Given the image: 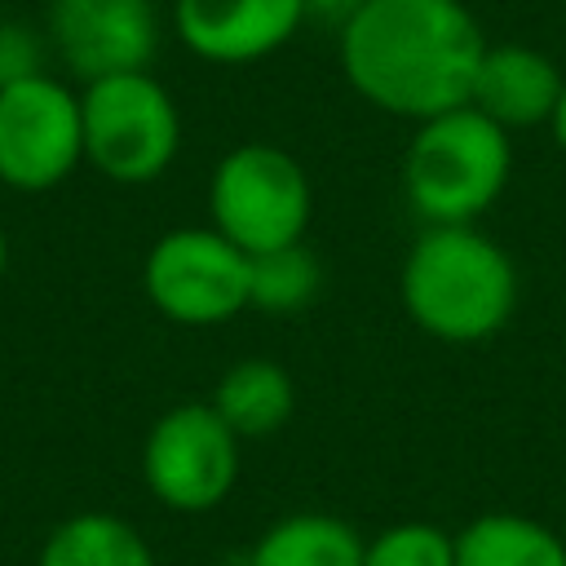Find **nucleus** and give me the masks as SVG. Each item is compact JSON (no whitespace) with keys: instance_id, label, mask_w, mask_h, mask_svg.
I'll return each mask as SVG.
<instances>
[{"instance_id":"nucleus-18","label":"nucleus","mask_w":566,"mask_h":566,"mask_svg":"<svg viewBox=\"0 0 566 566\" xmlns=\"http://www.w3.org/2000/svg\"><path fill=\"white\" fill-rule=\"evenodd\" d=\"M44 75V40L27 22H0V88Z\"/></svg>"},{"instance_id":"nucleus-21","label":"nucleus","mask_w":566,"mask_h":566,"mask_svg":"<svg viewBox=\"0 0 566 566\" xmlns=\"http://www.w3.org/2000/svg\"><path fill=\"white\" fill-rule=\"evenodd\" d=\"M4 265H9V239H4V230H0V279H4Z\"/></svg>"},{"instance_id":"nucleus-12","label":"nucleus","mask_w":566,"mask_h":566,"mask_svg":"<svg viewBox=\"0 0 566 566\" xmlns=\"http://www.w3.org/2000/svg\"><path fill=\"white\" fill-rule=\"evenodd\" d=\"M212 411L234 429L239 442L279 433L296 411V385L292 371L274 358H239L221 371L212 389Z\"/></svg>"},{"instance_id":"nucleus-3","label":"nucleus","mask_w":566,"mask_h":566,"mask_svg":"<svg viewBox=\"0 0 566 566\" xmlns=\"http://www.w3.org/2000/svg\"><path fill=\"white\" fill-rule=\"evenodd\" d=\"M513 133L469 102L420 119L402 150V195L424 226H478L513 177Z\"/></svg>"},{"instance_id":"nucleus-7","label":"nucleus","mask_w":566,"mask_h":566,"mask_svg":"<svg viewBox=\"0 0 566 566\" xmlns=\"http://www.w3.org/2000/svg\"><path fill=\"white\" fill-rule=\"evenodd\" d=\"M142 478L172 513H208L239 482V438L212 402L168 407L142 442Z\"/></svg>"},{"instance_id":"nucleus-6","label":"nucleus","mask_w":566,"mask_h":566,"mask_svg":"<svg viewBox=\"0 0 566 566\" xmlns=\"http://www.w3.org/2000/svg\"><path fill=\"white\" fill-rule=\"evenodd\" d=\"M248 252L212 226H181L150 243L142 287L177 327H217L248 310Z\"/></svg>"},{"instance_id":"nucleus-11","label":"nucleus","mask_w":566,"mask_h":566,"mask_svg":"<svg viewBox=\"0 0 566 566\" xmlns=\"http://www.w3.org/2000/svg\"><path fill=\"white\" fill-rule=\"evenodd\" d=\"M562 84L566 75L544 49L522 44V40H500V44L486 40L473 84H469V106L482 111L504 133L544 128L557 106Z\"/></svg>"},{"instance_id":"nucleus-1","label":"nucleus","mask_w":566,"mask_h":566,"mask_svg":"<svg viewBox=\"0 0 566 566\" xmlns=\"http://www.w3.org/2000/svg\"><path fill=\"white\" fill-rule=\"evenodd\" d=\"M486 35L464 0H363L336 27L345 84L398 119H433L469 102Z\"/></svg>"},{"instance_id":"nucleus-4","label":"nucleus","mask_w":566,"mask_h":566,"mask_svg":"<svg viewBox=\"0 0 566 566\" xmlns=\"http://www.w3.org/2000/svg\"><path fill=\"white\" fill-rule=\"evenodd\" d=\"M314 190L296 155L274 142L230 146L208 177V226L248 256L301 243L310 230Z\"/></svg>"},{"instance_id":"nucleus-8","label":"nucleus","mask_w":566,"mask_h":566,"mask_svg":"<svg viewBox=\"0 0 566 566\" xmlns=\"http://www.w3.org/2000/svg\"><path fill=\"white\" fill-rule=\"evenodd\" d=\"M84 164L80 93L62 80L31 75L0 88V181L27 195L62 186Z\"/></svg>"},{"instance_id":"nucleus-5","label":"nucleus","mask_w":566,"mask_h":566,"mask_svg":"<svg viewBox=\"0 0 566 566\" xmlns=\"http://www.w3.org/2000/svg\"><path fill=\"white\" fill-rule=\"evenodd\" d=\"M80 119L84 164L119 186H146L164 177L181 150V111L150 71H124L84 84Z\"/></svg>"},{"instance_id":"nucleus-19","label":"nucleus","mask_w":566,"mask_h":566,"mask_svg":"<svg viewBox=\"0 0 566 566\" xmlns=\"http://www.w3.org/2000/svg\"><path fill=\"white\" fill-rule=\"evenodd\" d=\"M358 4H363V0H305V9H310V18L318 13V18H332L336 27H340V22H345V18H349V13L358 9Z\"/></svg>"},{"instance_id":"nucleus-2","label":"nucleus","mask_w":566,"mask_h":566,"mask_svg":"<svg viewBox=\"0 0 566 566\" xmlns=\"http://www.w3.org/2000/svg\"><path fill=\"white\" fill-rule=\"evenodd\" d=\"M407 318L447 345H478L517 310V265L478 226H424L398 274Z\"/></svg>"},{"instance_id":"nucleus-10","label":"nucleus","mask_w":566,"mask_h":566,"mask_svg":"<svg viewBox=\"0 0 566 566\" xmlns=\"http://www.w3.org/2000/svg\"><path fill=\"white\" fill-rule=\"evenodd\" d=\"M305 18V0H172L177 40L212 66H248L279 53Z\"/></svg>"},{"instance_id":"nucleus-14","label":"nucleus","mask_w":566,"mask_h":566,"mask_svg":"<svg viewBox=\"0 0 566 566\" xmlns=\"http://www.w3.org/2000/svg\"><path fill=\"white\" fill-rule=\"evenodd\" d=\"M455 566H566V539L526 513H478L455 531Z\"/></svg>"},{"instance_id":"nucleus-17","label":"nucleus","mask_w":566,"mask_h":566,"mask_svg":"<svg viewBox=\"0 0 566 566\" xmlns=\"http://www.w3.org/2000/svg\"><path fill=\"white\" fill-rule=\"evenodd\" d=\"M363 566H455V531L438 522H394L363 539Z\"/></svg>"},{"instance_id":"nucleus-15","label":"nucleus","mask_w":566,"mask_h":566,"mask_svg":"<svg viewBox=\"0 0 566 566\" xmlns=\"http://www.w3.org/2000/svg\"><path fill=\"white\" fill-rule=\"evenodd\" d=\"M35 566H155L142 531L115 513H75L57 522Z\"/></svg>"},{"instance_id":"nucleus-13","label":"nucleus","mask_w":566,"mask_h":566,"mask_svg":"<svg viewBox=\"0 0 566 566\" xmlns=\"http://www.w3.org/2000/svg\"><path fill=\"white\" fill-rule=\"evenodd\" d=\"M243 566H363V535L336 513L274 517Z\"/></svg>"},{"instance_id":"nucleus-16","label":"nucleus","mask_w":566,"mask_h":566,"mask_svg":"<svg viewBox=\"0 0 566 566\" xmlns=\"http://www.w3.org/2000/svg\"><path fill=\"white\" fill-rule=\"evenodd\" d=\"M323 292V261L301 243L256 252L248 261V310L301 314Z\"/></svg>"},{"instance_id":"nucleus-20","label":"nucleus","mask_w":566,"mask_h":566,"mask_svg":"<svg viewBox=\"0 0 566 566\" xmlns=\"http://www.w3.org/2000/svg\"><path fill=\"white\" fill-rule=\"evenodd\" d=\"M544 128L553 133V146H557V150H566V84H562L557 106H553V115H548V124H544Z\"/></svg>"},{"instance_id":"nucleus-9","label":"nucleus","mask_w":566,"mask_h":566,"mask_svg":"<svg viewBox=\"0 0 566 566\" xmlns=\"http://www.w3.org/2000/svg\"><path fill=\"white\" fill-rule=\"evenodd\" d=\"M49 40L80 84L150 71L159 53L155 0H53Z\"/></svg>"}]
</instances>
